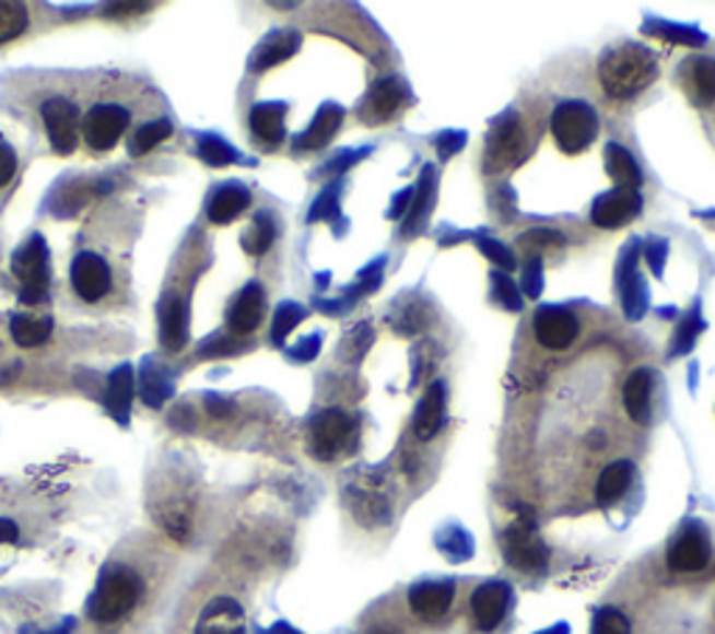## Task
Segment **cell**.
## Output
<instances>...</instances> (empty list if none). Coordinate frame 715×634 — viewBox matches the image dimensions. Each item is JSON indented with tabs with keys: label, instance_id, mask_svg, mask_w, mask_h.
Instances as JSON below:
<instances>
[{
	"label": "cell",
	"instance_id": "obj_1",
	"mask_svg": "<svg viewBox=\"0 0 715 634\" xmlns=\"http://www.w3.org/2000/svg\"><path fill=\"white\" fill-rule=\"evenodd\" d=\"M657 73V57L637 43H623L607 50L598 64L601 87L612 101H629L641 95L643 90L652 87Z\"/></svg>",
	"mask_w": 715,
	"mask_h": 634
},
{
	"label": "cell",
	"instance_id": "obj_2",
	"mask_svg": "<svg viewBox=\"0 0 715 634\" xmlns=\"http://www.w3.org/2000/svg\"><path fill=\"white\" fill-rule=\"evenodd\" d=\"M140 598H143V578L129 567L113 565L101 573L98 587L87 601V618L101 626H109L132 615Z\"/></svg>",
	"mask_w": 715,
	"mask_h": 634
},
{
	"label": "cell",
	"instance_id": "obj_3",
	"mask_svg": "<svg viewBox=\"0 0 715 634\" xmlns=\"http://www.w3.org/2000/svg\"><path fill=\"white\" fill-rule=\"evenodd\" d=\"M134 109L124 98L98 95L87 104L82 115V140L93 154H107L132 129Z\"/></svg>",
	"mask_w": 715,
	"mask_h": 634
},
{
	"label": "cell",
	"instance_id": "obj_4",
	"mask_svg": "<svg viewBox=\"0 0 715 634\" xmlns=\"http://www.w3.org/2000/svg\"><path fill=\"white\" fill-rule=\"evenodd\" d=\"M120 277L115 260L101 249H79L70 260V289L84 305H104L115 296Z\"/></svg>",
	"mask_w": 715,
	"mask_h": 634
},
{
	"label": "cell",
	"instance_id": "obj_5",
	"mask_svg": "<svg viewBox=\"0 0 715 634\" xmlns=\"http://www.w3.org/2000/svg\"><path fill=\"white\" fill-rule=\"evenodd\" d=\"M82 101L75 95L65 93H48L37 101V115L43 120L45 132H48L50 145L59 154H73L79 138H82V115L84 109L79 107Z\"/></svg>",
	"mask_w": 715,
	"mask_h": 634
},
{
	"label": "cell",
	"instance_id": "obj_6",
	"mask_svg": "<svg viewBox=\"0 0 715 634\" xmlns=\"http://www.w3.org/2000/svg\"><path fill=\"white\" fill-rule=\"evenodd\" d=\"M551 134L559 149L567 151V154H578L598 138L596 109L590 104H582V101L559 104L551 115Z\"/></svg>",
	"mask_w": 715,
	"mask_h": 634
},
{
	"label": "cell",
	"instance_id": "obj_7",
	"mask_svg": "<svg viewBox=\"0 0 715 634\" xmlns=\"http://www.w3.org/2000/svg\"><path fill=\"white\" fill-rule=\"evenodd\" d=\"M14 274L23 285V300L28 305H37L48 291V246L43 235H34L14 258Z\"/></svg>",
	"mask_w": 715,
	"mask_h": 634
},
{
	"label": "cell",
	"instance_id": "obj_8",
	"mask_svg": "<svg viewBox=\"0 0 715 634\" xmlns=\"http://www.w3.org/2000/svg\"><path fill=\"white\" fill-rule=\"evenodd\" d=\"M710 553H713V548H710L707 531L699 526H688L671 540L666 562L673 573H699L707 567Z\"/></svg>",
	"mask_w": 715,
	"mask_h": 634
},
{
	"label": "cell",
	"instance_id": "obj_9",
	"mask_svg": "<svg viewBox=\"0 0 715 634\" xmlns=\"http://www.w3.org/2000/svg\"><path fill=\"white\" fill-rule=\"evenodd\" d=\"M512 603V587L506 582H487V585L476 587L470 598V610L476 618V626L481 632H492L503 623Z\"/></svg>",
	"mask_w": 715,
	"mask_h": 634
},
{
	"label": "cell",
	"instance_id": "obj_10",
	"mask_svg": "<svg viewBox=\"0 0 715 634\" xmlns=\"http://www.w3.org/2000/svg\"><path fill=\"white\" fill-rule=\"evenodd\" d=\"M534 336L546 350H567L578 336V319L571 310L540 308L534 316Z\"/></svg>",
	"mask_w": 715,
	"mask_h": 634
},
{
	"label": "cell",
	"instance_id": "obj_11",
	"mask_svg": "<svg viewBox=\"0 0 715 634\" xmlns=\"http://www.w3.org/2000/svg\"><path fill=\"white\" fill-rule=\"evenodd\" d=\"M456 587L450 582H422L408 590V607L420 621L436 623L450 612Z\"/></svg>",
	"mask_w": 715,
	"mask_h": 634
},
{
	"label": "cell",
	"instance_id": "obj_12",
	"mask_svg": "<svg viewBox=\"0 0 715 634\" xmlns=\"http://www.w3.org/2000/svg\"><path fill=\"white\" fill-rule=\"evenodd\" d=\"M350 434L352 425L344 411H325L316 416L314 427H310V447L319 459H333L336 453L344 450Z\"/></svg>",
	"mask_w": 715,
	"mask_h": 634
},
{
	"label": "cell",
	"instance_id": "obj_13",
	"mask_svg": "<svg viewBox=\"0 0 715 634\" xmlns=\"http://www.w3.org/2000/svg\"><path fill=\"white\" fill-rule=\"evenodd\" d=\"M196 634H246V618L233 598H215L201 612Z\"/></svg>",
	"mask_w": 715,
	"mask_h": 634
},
{
	"label": "cell",
	"instance_id": "obj_14",
	"mask_svg": "<svg viewBox=\"0 0 715 634\" xmlns=\"http://www.w3.org/2000/svg\"><path fill=\"white\" fill-rule=\"evenodd\" d=\"M637 213H641V193L618 188L616 193L598 199V204L593 208V224L612 230V226H623L626 221H632Z\"/></svg>",
	"mask_w": 715,
	"mask_h": 634
},
{
	"label": "cell",
	"instance_id": "obj_15",
	"mask_svg": "<svg viewBox=\"0 0 715 634\" xmlns=\"http://www.w3.org/2000/svg\"><path fill=\"white\" fill-rule=\"evenodd\" d=\"M266 314V296L258 283H249L238 296H235L233 308L226 314V325L233 333H251L258 330Z\"/></svg>",
	"mask_w": 715,
	"mask_h": 634
},
{
	"label": "cell",
	"instance_id": "obj_16",
	"mask_svg": "<svg viewBox=\"0 0 715 634\" xmlns=\"http://www.w3.org/2000/svg\"><path fill=\"white\" fill-rule=\"evenodd\" d=\"M506 556L520 571H540L548 560V551L528 526H512L506 531Z\"/></svg>",
	"mask_w": 715,
	"mask_h": 634
},
{
	"label": "cell",
	"instance_id": "obj_17",
	"mask_svg": "<svg viewBox=\"0 0 715 634\" xmlns=\"http://www.w3.org/2000/svg\"><path fill=\"white\" fill-rule=\"evenodd\" d=\"M623 406L637 425L652 416V369H634L623 386Z\"/></svg>",
	"mask_w": 715,
	"mask_h": 634
},
{
	"label": "cell",
	"instance_id": "obj_18",
	"mask_svg": "<svg viewBox=\"0 0 715 634\" xmlns=\"http://www.w3.org/2000/svg\"><path fill=\"white\" fill-rule=\"evenodd\" d=\"M632 481H634V465H632V461H629V459L612 461V465L603 467V472L598 476L596 501L601 503V506L621 501V497L626 495L629 486H632Z\"/></svg>",
	"mask_w": 715,
	"mask_h": 634
},
{
	"label": "cell",
	"instance_id": "obj_19",
	"mask_svg": "<svg viewBox=\"0 0 715 634\" xmlns=\"http://www.w3.org/2000/svg\"><path fill=\"white\" fill-rule=\"evenodd\" d=\"M251 134L266 145L283 143L285 138V107L283 104H258L249 115Z\"/></svg>",
	"mask_w": 715,
	"mask_h": 634
},
{
	"label": "cell",
	"instance_id": "obj_20",
	"mask_svg": "<svg viewBox=\"0 0 715 634\" xmlns=\"http://www.w3.org/2000/svg\"><path fill=\"white\" fill-rule=\"evenodd\" d=\"M32 3H17V0H0V48L9 43H17L20 37L32 32L34 23Z\"/></svg>",
	"mask_w": 715,
	"mask_h": 634
},
{
	"label": "cell",
	"instance_id": "obj_21",
	"mask_svg": "<svg viewBox=\"0 0 715 634\" xmlns=\"http://www.w3.org/2000/svg\"><path fill=\"white\" fill-rule=\"evenodd\" d=\"M246 208H249V190H246L244 185L233 183L224 185V188L213 196L208 215L213 224H230V221L238 219Z\"/></svg>",
	"mask_w": 715,
	"mask_h": 634
},
{
	"label": "cell",
	"instance_id": "obj_22",
	"mask_svg": "<svg viewBox=\"0 0 715 634\" xmlns=\"http://www.w3.org/2000/svg\"><path fill=\"white\" fill-rule=\"evenodd\" d=\"M442 422H445V391H442V386L436 384L427 389L425 400L420 402V411H417V422H414L417 436H420V439H431V436H436Z\"/></svg>",
	"mask_w": 715,
	"mask_h": 634
},
{
	"label": "cell",
	"instance_id": "obj_23",
	"mask_svg": "<svg viewBox=\"0 0 715 634\" xmlns=\"http://www.w3.org/2000/svg\"><path fill=\"white\" fill-rule=\"evenodd\" d=\"M607 168L616 179L618 188L623 190H637L641 188V168L632 160V154L621 149V145H609L607 149Z\"/></svg>",
	"mask_w": 715,
	"mask_h": 634
},
{
	"label": "cell",
	"instance_id": "obj_24",
	"mask_svg": "<svg viewBox=\"0 0 715 634\" xmlns=\"http://www.w3.org/2000/svg\"><path fill=\"white\" fill-rule=\"evenodd\" d=\"M12 336L20 347H39L50 339L48 316L17 314L12 319Z\"/></svg>",
	"mask_w": 715,
	"mask_h": 634
},
{
	"label": "cell",
	"instance_id": "obj_25",
	"mask_svg": "<svg viewBox=\"0 0 715 634\" xmlns=\"http://www.w3.org/2000/svg\"><path fill=\"white\" fill-rule=\"evenodd\" d=\"M171 120L165 118H154V120H143L140 126H134L132 138H129V151H132L134 157H140V154H145V151H151L157 143H163L165 138L171 134Z\"/></svg>",
	"mask_w": 715,
	"mask_h": 634
},
{
	"label": "cell",
	"instance_id": "obj_26",
	"mask_svg": "<svg viewBox=\"0 0 715 634\" xmlns=\"http://www.w3.org/2000/svg\"><path fill=\"white\" fill-rule=\"evenodd\" d=\"M400 104H402L400 82H391V79H386V82L375 84V90H372V95H370V109H372V115H375V120L391 118Z\"/></svg>",
	"mask_w": 715,
	"mask_h": 634
},
{
	"label": "cell",
	"instance_id": "obj_27",
	"mask_svg": "<svg viewBox=\"0 0 715 634\" xmlns=\"http://www.w3.org/2000/svg\"><path fill=\"white\" fill-rule=\"evenodd\" d=\"M691 84L699 104L710 107L715 101V59L702 57L691 64Z\"/></svg>",
	"mask_w": 715,
	"mask_h": 634
},
{
	"label": "cell",
	"instance_id": "obj_28",
	"mask_svg": "<svg viewBox=\"0 0 715 634\" xmlns=\"http://www.w3.org/2000/svg\"><path fill=\"white\" fill-rule=\"evenodd\" d=\"M593 634H632V623L616 607H603V610L596 612V621H593Z\"/></svg>",
	"mask_w": 715,
	"mask_h": 634
},
{
	"label": "cell",
	"instance_id": "obj_29",
	"mask_svg": "<svg viewBox=\"0 0 715 634\" xmlns=\"http://www.w3.org/2000/svg\"><path fill=\"white\" fill-rule=\"evenodd\" d=\"M271 240H274V224H271L266 215H260V219L251 224L249 233H244V249L249 251V255H263L271 246Z\"/></svg>",
	"mask_w": 715,
	"mask_h": 634
},
{
	"label": "cell",
	"instance_id": "obj_30",
	"mask_svg": "<svg viewBox=\"0 0 715 634\" xmlns=\"http://www.w3.org/2000/svg\"><path fill=\"white\" fill-rule=\"evenodd\" d=\"M17 171H20L17 151L12 149V143H7V140L0 138V193H7V190L12 188V183L17 179Z\"/></svg>",
	"mask_w": 715,
	"mask_h": 634
},
{
	"label": "cell",
	"instance_id": "obj_31",
	"mask_svg": "<svg viewBox=\"0 0 715 634\" xmlns=\"http://www.w3.org/2000/svg\"><path fill=\"white\" fill-rule=\"evenodd\" d=\"M296 319H300V310H296V308H283V310H280V316H277V330H274V339H277V341L283 339V336L289 333V330H291V325H294Z\"/></svg>",
	"mask_w": 715,
	"mask_h": 634
},
{
	"label": "cell",
	"instance_id": "obj_32",
	"mask_svg": "<svg viewBox=\"0 0 715 634\" xmlns=\"http://www.w3.org/2000/svg\"><path fill=\"white\" fill-rule=\"evenodd\" d=\"M17 540V526L12 520H0V542Z\"/></svg>",
	"mask_w": 715,
	"mask_h": 634
},
{
	"label": "cell",
	"instance_id": "obj_33",
	"mask_svg": "<svg viewBox=\"0 0 715 634\" xmlns=\"http://www.w3.org/2000/svg\"><path fill=\"white\" fill-rule=\"evenodd\" d=\"M372 634H402V632H400V629H395V626H377Z\"/></svg>",
	"mask_w": 715,
	"mask_h": 634
}]
</instances>
